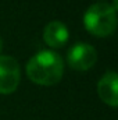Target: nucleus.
<instances>
[{"mask_svg":"<svg viewBox=\"0 0 118 120\" xmlns=\"http://www.w3.org/2000/svg\"><path fill=\"white\" fill-rule=\"evenodd\" d=\"M3 50V39H1V36H0V52Z\"/></svg>","mask_w":118,"mask_h":120,"instance_id":"7","label":"nucleus"},{"mask_svg":"<svg viewBox=\"0 0 118 120\" xmlns=\"http://www.w3.org/2000/svg\"><path fill=\"white\" fill-rule=\"evenodd\" d=\"M27 75L33 84L56 85L64 74V61L59 53L53 50H40L33 55L25 66Z\"/></svg>","mask_w":118,"mask_h":120,"instance_id":"1","label":"nucleus"},{"mask_svg":"<svg viewBox=\"0 0 118 120\" xmlns=\"http://www.w3.org/2000/svg\"><path fill=\"white\" fill-rule=\"evenodd\" d=\"M118 75L115 71H107L97 82V94L99 98L108 106L117 108L118 94H117Z\"/></svg>","mask_w":118,"mask_h":120,"instance_id":"5","label":"nucleus"},{"mask_svg":"<svg viewBox=\"0 0 118 120\" xmlns=\"http://www.w3.org/2000/svg\"><path fill=\"white\" fill-rule=\"evenodd\" d=\"M21 70L18 61L13 56H0V94L10 95L18 88Z\"/></svg>","mask_w":118,"mask_h":120,"instance_id":"3","label":"nucleus"},{"mask_svg":"<svg viewBox=\"0 0 118 120\" xmlns=\"http://www.w3.org/2000/svg\"><path fill=\"white\" fill-rule=\"evenodd\" d=\"M69 38V31L61 21H50L43 30V41L53 49L62 48Z\"/></svg>","mask_w":118,"mask_h":120,"instance_id":"6","label":"nucleus"},{"mask_svg":"<svg viewBox=\"0 0 118 120\" xmlns=\"http://www.w3.org/2000/svg\"><path fill=\"white\" fill-rule=\"evenodd\" d=\"M83 25L89 34L106 38L114 34L117 28V10L110 3L92 4L83 15Z\"/></svg>","mask_w":118,"mask_h":120,"instance_id":"2","label":"nucleus"},{"mask_svg":"<svg viewBox=\"0 0 118 120\" xmlns=\"http://www.w3.org/2000/svg\"><path fill=\"white\" fill-rule=\"evenodd\" d=\"M67 61L71 68L78 71H88L97 61L96 49L85 42H78L68 49Z\"/></svg>","mask_w":118,"mask_h":120,"instance_id":"4","label":"nucleus"}]
</instances>
